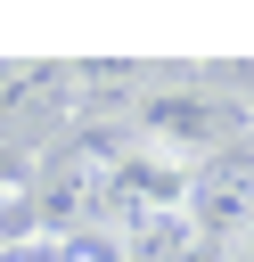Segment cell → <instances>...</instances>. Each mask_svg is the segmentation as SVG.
Returning a JSON list of instances; mask_svg holds the SVG:
<instances>
[{
	"instance_id": "1",
	"label": "cell",
	"mask_w": 254,
	"mask_h": 262,
	"mask_svg": "<svg viewBox=\"0 0 254 262\" xmlns=\"http://www.w3.org/2000/svg\"><path fill=\"white\" fill-rule=\"evenodd\" d=\"M0 262H57V237H33V246H8Z\"/></svg>"
}]
</instances>
